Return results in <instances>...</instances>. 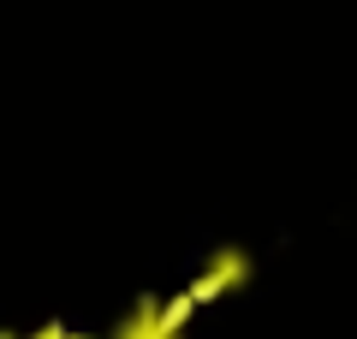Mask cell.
I'll return each mask as SVG.
<instances>
[{"label":"cell","instance_id":"1","mask_svg":"<svg viewBox=\"0 0 357 339\" xmlns=\"http://www.w3.org/2000/svg\"><path fill=\"white\" fill-rule=\"evenodd\" d=\"M197 298H203V292H191V298H173L167 310H155V303H137V310H131L107 339H178V327H185V315L197 310Z\"/></svg>","mask_w":357,"mask_h":339}]
</instances>
